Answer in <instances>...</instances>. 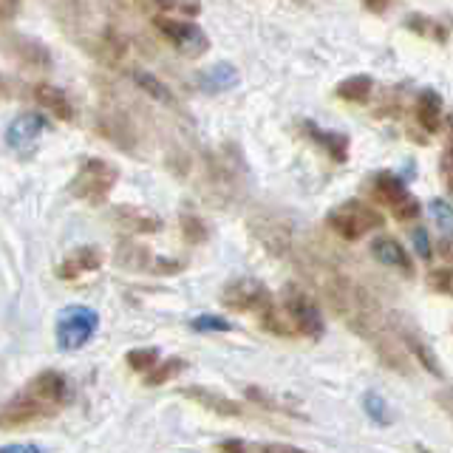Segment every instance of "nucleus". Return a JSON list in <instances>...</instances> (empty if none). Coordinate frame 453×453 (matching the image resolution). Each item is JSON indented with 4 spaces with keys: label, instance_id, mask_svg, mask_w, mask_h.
Segmentation results:
<instances>
[{
    "label": "nucleus",
    "instance_id": "1",
    "mask_svg": "<svg viewBox=\"0 0 453 453\" xmlns=\"http://www.w3.org/2000/svg\"><path fill=\"white\" fill-rule=\"evenodd\" d=\"M74 388L65 374L60 372H40L26 386L9 396V400L0 405V428H23V425L40 422L46 417L60 414V411L71 403Z\"/></svg>",
    "mask_w": 453,
    "mask_h": 453
},
{
    "label": "nucleus",
    "instance_id": "2",
    "mask_svg": "<svg viewBox=\"0 0 453 453\" xmlns=\"http://www.w3.org/2000/svg\"><path fill=\"white\" fill-rule=\"evenodd\" d=\"M278 309L283 320H287L292 337H309V340L323 337V315H320V306L315 303V297H309L306 292L295 287H287L280 295Z\"/></svg>",
    "mask_w": 453,
    "mask_h": 453
},
{
    "label": "nucleus",
    "instance_id": "3",
    "mask_svg": "<svg viewBox=\"0 0 453 453\" xmlns=\"http://www.w3.org/2000/svg\"><path fill=\"white\" fill-rule=\"evenodd\" d=\"M119 181V170L105 159H82L74 181H71V196L85 204H103L113 193Z\"/></svg>",
    "mask_w": 453,
    "mask_h": 453
},
{
    "label": "nucleus",
    "instance_id": "4",
    "mask_svg": "<svg viewBox=\"0 0 453 453\" xmlns=\"http://www.w3.org/2000/svg\"><path fill=\"white\" fill-rule=\"evenodd\" d=\"M326 224H329L343 241H360L368 233L380 230L382 216L374 207H368L365 202H360V198H349V202H343V204H337V207L329 210Z\"/></svg>",
    "mask_w": 453,
    "mask_h": 453
},
{
    "label": "nucleus",
    "instance_id": "5",
    "mask_svg": "<svg viewBox=\"0 0 453 453\" xmlns=\"http://www.w3.org/2000/svg\"><path fill=\"white\" fill-rule=\"evenodd\" d=\"M368 193L377 204L388 207V212L396 221H417L419 219V202L417 196L405 188V181L394 173H374L372 184H368Z\"/></svg>",
    "mask_w": 453,
    "mask_h": 453
},
{
    "label": "nucleus",
    "instance_id": "6",
    "mask_svg": "<svg viewBox=\"0 0 453 453\" xmlns=\"http://www.w3.org/2000/svg\"><path fill=\"white\" fill-rule=\"evenodd\" d=\"M99 329V315L88 306H65L60 315H57L54 326V337L57 346L63 351H77L82 349Z\"/></svg>",
    "mask_w": 453,
    "mask_h": 453
},
{
    "label": "nucleus",
    "instance_id": "7",
    "mask_svg": "<svg viewBox=\"0 0 453 453\" xmlns=\"http://www.w3.org/2000/svg\"><path fill=\"white\" fill-rule=\"evenodd\" d=\"M153 26L167 46H173L181 57H188V60H198V57H204L210 49V40L204 35V28L190 23V20L162 18L159 14V18H153Z\"/></svg>",
    "mask_w": 453,
    "mask_h": 453
},
{
    "label": "nucleus",
    "instance_id": "8",
    "mask_svg": "<svg viewBox=\"0 0 453 453\" xmlns=\"http://www.w3.org/2000/svg\"><path fill=\"white\" fill-rule=\"evenodd\" d=\"M221 303L233 311H244V315H261L275 303V297L258 278H235L224 287Z\"/></svg>",
    "mask_w": 453,
    "mask_h": 453
},
{
    "label": "nucleus",
    "instance_id": "9",
    "mask_svg": "<svg viewBox=\"0 0 453 453\" xmlns=\"http://www.w3.org/2000/svg\"><path fill=\"white\" fill-rule=\"evenodd\" d=\"M388 326L394 329V334L403 340L405 343V349L414 354V357L419 360V365L425 368V372H431V374H436V377H445V372H442V365H439V357H436V351L428 346V340L422 337V332L417 329L414 323H411L408 318H400V315H394L391 320H388Z\"/></svg>",
    "mask_w": 453,
    "mask_h": 453
},
{
    "label": "nucleus",
    "instance_id": "10",
    "mask_svg": "<svg viewBox=\"0 0 453 453\" xmlns=\"http://www.w3.org/2000/svg\"><path fill=\"white\" fill-rule=\"evenodd\" d=\"M46 131V119L40 117V113H20V117H14L12 125L6 127V145L12 150H32L37 145V139Z\"/></svg>",
    "mask_w": 453,
    "mask_h": 453
},
{
    "label": "nucleus",
    "instance_id": "11",
    "mask_svg": "<svg viewBox=\"0 0 453 453\" xmlns=\"http://www.w3.org/2000/svg\"><path fill=\"white\" fill-rule=\"evenodd\" d=\"M99 127H103V134L113 142V145H119L125 150H134L136 145V127L131 122V117L117 108V105H105L103 113H99Z\"/></svg>",
    "mask_w": 453,
    "mask_h": 453
},
{
    "label": "nucleus",
    "instance_id": "12",
    "mask_svg": "<svg viewBox=\"0 0 453 453\" xmlns=\"http://www.w3.org/2000/svg\"><path fill=\"white\" fill-rule=\"evenodd\" d=\"M414 117L419 122V127L425 134H439L442 131V122H445V103L434 88H425L417 94V103H414Z\"/></svg>",
    "mask_w": 453,
    "mask_h": 453
},
{
    "label": "nucleus",
    "instance_id": "13",
    "mask_svg": "<svg viewBox=\"0 0 453 453\" xmlns=\"http://www.w3.org/2000/svg\"><path fill=\"white\" fill-rule=\"evenodd\" d=\"M372 255H374V258H377L382 266H391V269H396L400 275H405V278L414 275V264H411V255L405 252V247L400 244V241L391 238V235L374 238Z\"/></svg>",
    "mask_w": 453,
    "mask_h": 453
},
{
    "label": "nucleus",
    "instance_id": "14",
    "mask_svg": "<svg viewBox=\"0 0 453 453\" xmlns=\"http://www.w3.org/2000/svg\"><path fill=\"white\" fill-rule=\"evenodd\" d=\"M35 103L40 108H46L51 117L63 119V122H71L77 117L74 103H71V96L60 88V85H49V82L35 85Z\"/></svg>",
    "mask_w": 453,
    "mask_h": 453
},
{
    "label": "nucleus",
    "instance_id": "15",
    "mask_svg": "<svg viewBox=\"0 0 453 453\" xmlns=\"http://www.w3.org/2000/svg\"><path fill=\"white\" fill-rule=\"evenodd\" d=\"M113 224L122 226V230H127L131 235H150L162 230L159 216H153V212L139 210V207H117L113 210Z\"/></svg>",
    "mask_w": 453,
    "mask_h": 453
},
{
    "label": "nucleus",
    "instance_id": "16",
    "mask_svg": "<svg viewBox=\"0 0 453 453\" xmlns=\"http://www.w3.org/2000/svg\"><path fill=\"white\" fill-rule=\"evenodd\" d=\"M103 266V252L96 247H77L74 252L68 255V258L60 264L57 269V275L63 280H74L80 275H88V273H96V269Z\"/></svg>",
    "mask_w": 453,
    "mask_h": 453
},
{
    "label": "nucleus",
    "instance_id": "17",
    "mask_svg": "<svg viewBox=\"0 0 453 453\" xmlns=\"http://www.w3.org/2000/svg\"><path fill=\"white\" fill-rule=\"evenodd\" d=\"M306 127V134L318 142V145L332 156L334 162H346L349 159V139L343 134H337V131H326V127L315 125V122H303Z\"/></svg>",
    "mask_w": 453,
    "mask_h": 453
},
{
    "label": "nucleus",
    "instance_id": "18",
    "mask_svg": "<svg viewBox=\"0 0 453 453\" xmlns=\"http://www.w3.org/2000/svg\"><path fill=\"white\" fill-rule=\"evenodd\" d=\"M241 80L238 74V68L230 65V63H216V65H210L207 71H202L198 74V82H202V88L210 91V94H219V91H230L235 88Z\"/></svg>",
    "mask_w": 453,
    "mask_h": 453
},
{
    "label": "nucleus",
    "instance_id": "19",
    "mask_svg": "<svg viewBox=\"0 0 453 453\" xmlns=\"http://www.w3.org/2000/svg\"><path fill=\"white\" fill-rule=\"evenodd\" d=\"M184 394L190 396V400H196L198 405H204L207 411H216V414L221 417H241V405L233 403V400H226V396L216 394V391H210V388H184Z\"/></svg>",
    "mask_w": 453,
    "mask_h": 453
},
{
    "label": "nucleus",
    "instance_id": "20",
    "mask_svg": "<svg viewBox=\"0 0 453 453\" xmlns=\"http://www.w3.org/2000/svg\"><path fill=\"white\" fill-rule=\"evenodd\" d=\"M9 40H12V54L18 57V60L37 65V68H46L51 63V54L40 40L35 37H9Z\"/></svg>",
    "mask_w": 453,
    "mask_h": 453
},
{
    "label": "nucleus",
    "instance_id": "21",
    "mask_svg": "<svg viewBox=\"0 0 453 453\" xmlns=\"http://www.w3.org/2000/svg\"><path fill=\"white\" fill-rule=\"evenodd\" d=\"M221 453H309L303 448L283 442H250V439H226L219 445Z\"/></svg>",
    "mask_w": 453,
    "mask_h": 453
},
{
    "label": "nucleus",
    "instance_id": "22",
    "mask_svg": "<svg viewBox=\"0 0 453 453\" xmlns=\"http://www.w3.org/2000/svg\"><path fill=\"white\" fill-rule=\"evenodd\" d=\"M372 91H374V80L368 74H354L334 88L340 99H346V103H354V105H365L368 99H372Z\"/></svg>",
    "mask_w": 453,
    "mask_h": 453
},
{
    "label": "nucleus",
    "instance_id": "23",
    "mask_svg": "<svg viewBox=\"0 0 453 453\" xmlns=\"http://www.w3.org/2000/svg\"><path fill=\"white\" fill-rule=\"evenodd\" d=\"M134 82L153 99V103H162V105H167V108H176V96H173V91H170L159 77H153V74H148V71H142V68H139V71H134Z\"/></svg>",
    "mask_w": 453,
    "mask_h": 453
},
{
    "label": "nucleus",
    "instance_id": "24",
    "mask_svg": "<svg viewBox=\"0 0 453 453\" xmlns=\"http://www.w3.org/2000/svg\"><path fill=\"white\" fill-rule=\"evenodd\" d=\"M405 28H411V32L425 37V40L448 42V28L434 18H425V14H411V18L405 20Z\"/></svg>",
    "mask_w": 453,
    "mask_h": 453
},
{
    "label": "nucleus",
    "instance_id": "25",
    "mask_svg": "<svg viewBox=\"0 0 453 453\" xmlns=\"http://www.w3.org/2000/svg\"><path fill=\"white\" fill-rule=\"evenodd\" d=\"M184 360H179V357H170V360H165V363H156L150 372L145 374V382L148 386H165V382H170L173 377H179L181 372H184Z\"/></svg>",
    "mask_w": 453,
    "mask_h": 453
},
{
    "label": "nucleus",
    "instance_id": "26",
    "mask_svg": "<svg viewBox=\"0 0 453 453\" xmlns=\"http://www.w3.org/2000/svg\"><path fill=\"white\" fill-rule=\"evenodd\" d=\"M363 408H365V414L372 417L377 425H388V422H391V414H388V403L382 400L380 394L368 391V394L363 396Z\"/></svg>",
    "mask_w": 453,
    "mask_h": 453
},
{
    "label": "nucleus",
    "instance_id": "27",
    "mask_svg": "<svg viewBox=\"0 0 453 453\" xmlns=\"http://www.w3.org/2000/svg\"><path fill=\"white\" fill-rule=\"evenodd\" d=\"M156 363H159V349H134V351H127V365H131L134 372L148 374Z\"/></svg>",
    "mask_w": 453,
    "mask_h": 453
},
{
    "label": "nucleus",
    "instance_id": "28",
    "mask_svg": "<svg viewBox=\"0 0 453 453\" xmlns=\"http://www.w3.org/2000/svg\"><path fill=\"white\" fill-rule=\"evenodd\" d=\"M181 235L190 244H202V241H207V224L196 216H181Z\"/></svg>",
    "mask_w": 453,
    "mask_h": 453
},
{
    "label": "nucleus",
    "instance_id": "29",
    "mask_svg": "<svg viewBox=\"0 0 453 453\" xmlns=\"http://www.w3.org/2000/svg\"><path fill=\"white\" fill-rule=\"evenodd\" d=\"M428 287L439 295H450V287H453V273H450V266H436L431 269V275H428Z\"/></svg>",
    "mask_w": 453,
    "mask_h": 453
},
{
    "label": "nucleus",
    "instance_id": "30",
    "mask_svg": "<svg viewBox=\"0 0 453 453\" xmlns=\"http://www.w3.org/2000/svg\"><path fill=\"white\" fill-rule=\"evenodd\" d=\"M431 216L439 224V230L450 233V224H453V212H450V202L448 198H434L431 202Z\"/></svg>",
    "mask_w": 453,
    "mask_h": 453
},
{
    "label": "nucleus",
    "instance_id": "31",
    "mask_svg": "<svg viewBox=\"0 0 453 453\" xmlns=\"http://www.w3.org/2000/svg\"><path fill=\"white\" fill-rule=\"evenodd\" d=\"M190 326L196 332H230L233 329L230 320H224L219 315H202V318H196Z\"/></svg>",
    "mask_w": 453,
    "mask_h": 453
},
{
    "label": "nucleus",
    "instance_id": "32",
    "mask_svg": "<svg viewBox=\"0 0 453 453\" xmlns=\"http://www.w3.org/2000/svg\"><path fill=\"white\" fill-rule=\"evenodd\" d=\"M165 12H181V14H198V0H150Z\"/></svg>",
    "mask_w": 453,
    "mask_h": 453
},
{
    "label": "nucleus",
    "instance_id": "33",
    "mask_svg": "<svg viewBox=\"0 0 453 453\" xmlns=\"http://www.w3.org/2000/svg\"><path fill=\"white\" fill-rule=\"evenodd\" d=\"M414 250L419 252V258H434V244H431V238H428V233L422 230V226H417L414 230Z\"/></svg>",
    "mask_w": 453,
    "mask_h": 453
},
{
    "label": "nucleus",
    "instance_id": "34",
    "mask_svg": "<svg viewBox=\"0 0 453 453\" xmlns=\"http://www.w3.org/2000/svg\"><path fill=\"white\" fill-rule=\"evenodd\" d=\"M23 0H0V23H9L20 14Z\"/></svg>",
    "mask_w": 453,
    "mask_h": 453
},
{
    "label": "nucleus",
    "instance_id": "35",
    "mask_svg": "<svg viewBox=\"0 0 453 453\" xmlns=\"http://www.w3.org/2000/svg\"><path fill=\"white\" fill-rule=\"evenodd\" d=\"M0 453H49V450L35 445V442H14V445H4Z\"/></svg>",
    "mask_w": 453,
    "mask_h": 453
},
{
    "label": "nucleus",
    "instance_id": "36",
    "mask_svg": "<svg viewBox=\"0 0 453 453\" xmlns=\"http://www.w3.org/2000/svg\"><path fill=\"white\" fill-rule=\"evenodd\" d=\"M363 6L372 14H386L394 6V0H363Z\"/></svg>",
    "mask_w": 453,
    "mask_h": 453
},
{
    "label": "nucleus",
    "instance_id": "37",
    "mask_svg": "<svg viewBox=\"0 0 453 453\" xmlns=\"http://www.w3.org/2000/svg\"><path fill=\"white\" fill-rule=\"evenodd\" d=\"M442 181H445V188L450 190V148H445V153H442Z\"/></svg>",
    "mask_w": 453,
    "mask_h": 453
},
{
    "label": "nucleus",
    "instance_id": "38",
    "mask_svg": "<svg viewBox=\"0 0 453 453\" xmlns=\"http://www.w3.org/2000/svg\"><path fill=\"white\" fill-rule=\"evenodd\" d=\"M0 91H4V77H0Z\"/></svg>",
    "mask_w": 453,
    "mask_h": 453
}]
</instances>
